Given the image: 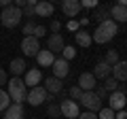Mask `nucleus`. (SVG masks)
<instances>
[{
	"mask_svg": "<svg viewBox=\"0 0 127 119\" xmlns=\"http://www.w3.org/2000/svg\"><path fill=\"white\" fill-rule=\"evenodd\" d=\"M117 30H119V26L112 21V19H108V21L100 23V26L95 28V32L91 34V38H93V43H100V45H106L108 41H112V38L117 36Z\"/></svg>",
	"mask_w": 127,
	"mask_h": 119,
	"instance_id": "f257e3e1",
	"label": "nucleus"
},
{
	"mask_svg": "<svg viewBox=\"0 0 127 119\" xmlns=\"http://www.w3.org/2000/svg\"><path fill=\"white\" fill-rule=\"evenodd\" d=\"M6 85H9L6 94H9L11 102H15V104H23V102H26V96H28L26 83H23L19 77H13V79H9V83H6Z\"/></svg>",
	"mask_w": 127,
	"mask_h": 119,
	"instance_id": "f03ea898",
	"label": "nucleus"
},
{
	"mask_svg": "<svg viewBox=\"0 0 127 119\" xmlns=\"http://www.w3.org/2000/svg\"><path fill=\"white\" fill-rule=\"evenodd\" d=\"M21 17H23L21 9H17V6H6L0 13V23L4 28H17L19 21H21Z\"/></svg>",
	"mask_w": 127,
	"mask_h": 119,
	"instance_id": "7ed1b4c3",
	"label": "nucleus"
},
{
	"mask_svg": "<svg viewBox=\"0 0 127 119\" xmlns=\"http://www.w3.org/2000/svg\"><path fill=\"white\" fill-rule=\"evenodd\" d=\"M78 104H83L85 111H89V113H100V109H102V100L95 96L93 92H83Z\"/></svg>",
	"mask_w": 127,
	"mask_h": 119,
	"instance_id": "20e7f679",
	"label": "nucleus"
},
{
	"mask_svg": "<svg viewBox=\"0 0 127 119\" xmlns=\"http://www.w3.org/2000/svg\"><path fill=\"white\" fill-rule=\"evenodd\" d=\"M47 89L42 85H38V87H32V89H28V96H26V102H30L32 106H40V104H45L47 102Z\"/></svg>",
	"mask_w": 127,
	"mask_h": 119,
	"instance_id": "39448f33",
	"label": "nucleus"
},
{
	"mask_svg": "<svg viewBox=\"0 0 127 119\" xmlns=\"http://www.w3.org/2000/svg\"><path fill=\"white\" fill-rule=\"evenodd\" d=\"M21 51H23V55H28V58H36L38 51H40V43H38V38H34V36H23V41H21Z\"/></svg>",
	"mask_w": 127,
	"mask_h": 119,
	"instance_id": "423d86ee",
	"label": "nucleus"
},
{
	"mask_svg": "<svg viewBox=\"0 0 127 119\" xmlns=\"http://www.w3.org/2000/svg\"><path fill=\"white\" fill-rule=\"evenodd\" d=\"M125 104H127V96L123 92H119V89L108 96V109H112V111L119 113V111H125Z\"/></svg>",
	"mask_w": 127,
	"mask_h": 119,
	"instance_id": "0eeeda50",
	"label": "nucleus"
},
{
	"mask_svg": "<svg viewBox=\"0 0 127 119\" xmlns=\"http://www.w3.org/2000/svg\"><path fill=\"white\" fill-rule=\"evenodd\" d=\"M59 111H62V115L66 119H76L78 115H81V111H78V102H74V100H64L62 104H59Z\"/></svg>",
	"mask_w": 127,
	"mask_h": 119,
	"instance_id": "6e6552de",
	"label": "nucleus"
},
{
	"mask_svg": "<svg viewBox=\"0 0 127 119\" xmlns=\"http://www.w3.org/2000/svg\"><path fill=\"white\" fill-rule=\"evenodd\" d=\"M51 70H53V77L62 81V79H66V77H68L70 66H68V62H66V60L55 58V62H53V66H51Z\"/></svg>",
	"mask_w": 127,
	"mask_h": 119,
	"instance_id": "1a4fd4ad",
	"label": "nucleus"
},
{
	"mask_svg": "<svg viewBox=\"0 0 127 119\" xmlns=\"http://www.w3.org/2000/svg\"><path fill=\"white\" fill-rule=\"evenodd\" d=\"M40 81H42V72H40V68H30V70H26V77H23V83H26V87H38L40 85Z\"/></svg>",
	"mask_w": 127,
	"mask_h": 119,
	"instance_id": "9d476101",
	"label": "nucleus"
},
{
	"mask_svg": "<svg viewBox=\"0 0 127 119\" xmlns=\"http://www.w3.org/2000/svg\"><path fill=\"white\" fill-rule=\"evenodd\" d=\"M64 47H66V43H64V36H62V34H51L49 41H47V49H49L53 55H55V53H62Z\"/></svg>",
	"mask_w": 127,
	"mask_h": 119,
	"instance_id": "9b49d317",
	"label": "nucleus"
},
{
	"mask_svg": "<svg viewBox=\"0 0 127 119\" xmlns=\"http://www.w3.org/2000/svg\"><path fill=\"white\" fill-rule=\"evenodd\" d=\"M95 81H97V79L93 77V72H83L81 77H78L76 85L81 87L83 92H93V89H95Z\"/></svg>",
	"mask_w": 127,
	"mask_h": 119,
	"instance_id": "f8f14e48",
	"label": "nucleus"
},
{
	"mask_svg": "<svg viewBox=\"0 0 127 119\" xmlns=\"http://www.w3.org/2000/svg\"><path fill=\"white\" fill-rule=\"evenodd\" d=\"M112 79H117L119 83L127 81V60H119L112 66Z\"/></svg>",
	"mask_w": 127,
	"mask_h": 119,
	"instance_id": "ddd939ff",
	"label": "nucleus"
},
{
	"mask_svg": "<svg viewBox=\"0 0 127 119\" xmlns=\"http://www.w3.org/2000/svg\"><path fill=\"white\" fill-rule=\"evenodd\" d=\"M62 11H64V15L66 17H76L78 15V11H81V2L78 0H64L62 2Z\"/></svg>",
	"mask_w": 127,
	"mask_h": 119,
	"instance_id": "4468645a",
	"label": "nucleus"
},
{
	"mask_svg": "<svg viewBox=\"0 0 127 119\" xmlns=\"http://www.w3.org/2000/svg\"><path fill=\"white\" fill-rule=\"evenodd\" d=\"M93 77L106 81L108 77H112V66L106 64V62H97V64H95V68H93Z\"/></svg>",
	"mask_w": 127,
	"mask_h": 119,
	"instance_id": "2eb2a0df",
	"label": "nucleus"
},
{
	"mask_svg": "<svg viewBox=\"0 0 127 119\" xmlns=\"http://www.w3.org/2000/svg\"><path fill=\"white\" fill-rule=\"evenodd\" d=\"M36 60H38V66H40V68H51L53 62H55V55L51 53L49 49H40L38 55H36Z\"/></svg>",
	"mask_w": 127,
	"mask_h": 119,
	"instance_id": "dca6fc26",
	"label": "nucleus"
},
{
	"mask_svg": "<svg viewBox=\"0 0 127 119\" xmlns=\"http://www.w3.org/2000/svg\"><path fill=\"white\" fill-rule=\"evenodd\" d=\"M64 83L59 81V79H55V77H49V79H45V89H47V94H51V96H55V94H62L64 92Z\"/></svg>",
	"mask_w": 127,
	"mask_h": 119,
	"instance_id": "f3484780",
	"label": "nucleus"
},
{
	"mask_svg": "<svg viewBox=\"0 0 127 119\" xmlns=\"http://www.w3.org/2000/svg\"><path fill=\"white\" fill-rule=\"evenodd\" d=\"M110 17H112L114 23H125L127 21V9L121 4H114L110 6Z\"/></svg>",
	"mask_w": 127,
	"mask_h": 119,
	"instance_id": "a211bd4d",
	"label": "nucleus"
},
{
	"mask_svg": "<svg viewBox=\"0 0 127 119\" xmlns=\"http://www.w3.org/2000/svg\"><path fill=\"white\" fill-rule=\"evenodd\" d=\"M4 119H23V104L11 102V106L4 111Z\"/></svg>",
	"mask_w": 127,
	"mask_h": 119,
	"instance_id": "6ab92c4d",
	"label": "nucleus"
},
{
	"mask_svg": "<svg viewBox=\"0 0 127 119\" xmlns=\"http://www.w3.org/2000/svg\"><path fill=\"white\" fill-rule=\"evenodd\" d=\"M53 11H55V6L51 4V2H47V0L36 2V15H38V17H51Z\"/></svg>",
	"mask_w": 127,
	"mask_h": 119,
	"instance_id": "aec40b11",
	"label": "nucleus"
},
{
	"mask_svg": "<svg viewBox=\"0 0 127 119\" xmlns=\"http://www.w3.org/2000/svg\"><path fill=\"white\" fill-rule=\"evenodd\" d=\"M26 68L28 66H26V62H23L21 58H15L13 62H11V66H9V70L13 72V77H19V79H21V74L26 72Z\"/></svg>",
	"mask_w": 127,
	"mask_h": 119,
	"instance_id": "412c9836",
	"label": "nucleus"
},
{
	"mask_svg": "<svg viewBox=\"0 0 127 119\" xmlns=\"http://www.w3.org/2000/svg\"><path fill=\"white\" fill-rule=\"evenodd\" d=\"M93 19H95V21H100V23L108 21V19H110V9H108V6L97 4V9H95V13H93Z\"/></svg>",
	"mask_w": 127,
	"mask_h": 119,
	"instance_id": "4be33fe9",
	"label": "nucleus"
},
{
	"mask_svg": "<svg viewBox=\"0 0 127 119\" xmlns=\"http://www.w3.org/2000/svg\"><path fill=\"white\" fill-rule=\"evenodd\" d=\"M74 38H76V45H78V47H89L91 43H93L91 34H89V32H85V30H78V32L74 34Z\"/></svg>",
	"mask_w": 127,
	"mask_h": 119,
	"instance_id": "5701e85b",
	"label": "nucleus"
},
{
	"mask_svg": "<svg viewBox=\"0 0 127 119\" xmlns=\"http://www.w3.org/2000/svg\"><path fill=\"white\" fill-rule=\"evenodd\" d=\"M23 17H28V19H32V17H36V0H28V4L23 6Z\"/></svg>",
	"mask_w": 127,
	"mask_h": 119,
	"instance_id": "b1692460",
	"label": "nucleus"
},
{
	"mask_svg": "<svg viewBox=\"0 0 127 119\" xmlns=\"http://www.w3.org/2000/svg\"><path fill=\"white\" fill-rule=\"evenodd\" d=\"M119 85H121V83H119L117 79H112V77H108V79H106V81H104V89H106V92H108V94L117 92V89H119Z\"/></svg>",
	"mask_w": 127,
	"mask_h": 119,
	"instance_id": "393cba45",
	"label": "nucleus"
},
{
	"mask_svg": "<svg viewBox=\"0 0 127 119\" xmlns=\"http://www.w3.org/2000/svg\"><path fill=\"white\" fill-rule=\"evenodd\" d=\"M74 58H76V49H74L72 45H66V47H64V51H62V60L70 62V60H74Z\"/></svg>",
	"mask_w": 127,
	"mask_h": 119,
	"instance_id": "a878e982",
	"label": "nucleus"
},
{
	"mask_svg": "<svg viewBox=\"0 0 127 119\" xmlns=\"http://www.w3.org/2000/svg\"><path fill=\"white\" fill-rule=\"evenodd\" d=\"M9 106H11V98H9V94H6L4 89H0V113H4Z\"/></svg>",
	"mask_w": 127,
	"mask_h": 119,
	"instance_id": "bb28decb",
	"label": "nucleus"
},
{
	"mask_svg": "<svg viewBox=\"0 0 127 119\" xmlns=\"http://www.w3.org/2000/svg\"><path fill=\"white\" fill-rule=\"evenodd\" d=\"M47 115H49L51 119H59V117H62V111H59V104L51 102V104L47 106Z\"/></svg>",
	"mask_w": 127,
	"mask_h": 119,
	"instance_id": "cd10ccee",
	"label": "nucleus"
},
{
	"mask_svg": "<svg viewBox=\"0 0 127 119\" xmlns=\"http://www.w3.org/2000/svg\"><path fill=\"white\" fill-rule=\"evenodd\" d=\"M97 119H114V111L108 106H102L100 113H97Z\"/></svg>",
	"mask_w": 127,
	"mask_h": 119,
	"instance_id": "c85d7f7f",
	"label": "nucleus"
},
{
	"mask_svg": "<svg viewBox=\"0 0 127 119\" xmlns=\"http://www.w3.org/2000/svg\"><path fill=\"white\" fill-rule=\"evenodd\" d=\"M81 96H83V89H81L78 85H72V87H70V100L78 102V100H81Z\"/></svg>",
	"mask_w": 127,
	"mask_h": 119,
	"instance_id": "c756f323",
	"label": "nucleus"
},
{
	"mask_svg": "<svg viewBox=\"0 0 127 119\" xmlns=\"http://www.w3.org/2000/svg\"><path fill=\"white\" fill-rule=\"evenodd\" d=\"M104 62H106V64H110V66H114V64L119 62V53H117L114 49H110L108 53H106V60H104Z\"/></svg>",
	"mask_w": 127,
	"mask_h": 119,
	"instance_id": "7c9ffc66",
	"label": "nucleus"
},
{
	"mask_svg": "<svg viewBox=\"0 0 127 119\" xmlns=\"http://www.w3.org/2000/svg\"><path fill=\"white\" fill-rule=\"evenodd\" d=\"M34 28H36L34 19H28L26 26H23V34H26V36H34Z\"/></svg>",
	"mask_w": 127,
	"mask_h": 119,
	"instance_id": "2f4dec72",
	"label": "nucleus"
},
{
	"mask_svg": "<svg viewBox=\"0 0 127 119\" xmlns=\"http://www.w3.org/2000/svg\"><path fill=\"white\" fill-rule=\"evenodd\" d=\"M93 94H95V96H97V98H100V100H104V98H106V94H108V92H106V89H104V85H95Z\"/></svg>",
	"mask_w": 127,
	"mask_h": 119,
	"instance_id": "473e14b6",
	"label": "nucleus"
},
{
	"mask_svg": "<svg viewBox=\"0 0 127 119\" xmlns=\"http://www.w3.org/2000/svg\"><path fill=\"white\" fill-rule=\"evenodd\" d=\"M47 34V28L45 26H36L34 28V38H40V36H45Z\"/></svg>",
	"mask_w": 127,
	"mask_h": 119,
	"instance_id": "72a5a7b5",
	"label": "nucleus"
},
{
	"mask_svg": "<svg viewBox=\"0 0 127 119\" xmlns=\"http://www.w3.org/2000/svg\"><path fill=\"white\" fill-rule=\"evenodd\" d=\"M9 83V74H6L4 68H0V89H2V85H6Z\"/></svg>",
	"mask_w": 127,
	"mask_h": 119,
	"instance_id": "f704fd0d",
	"label": "nucleus"
},
{
	"mask_svg": "<svg viewBox=\"0 0 127 119\" xmlns=\"http://www.w3.org/2000/svg\"><path fill=\"white\" fill-rule=\"evenodd\" d=\"M76 119H97V113H89V111H83Z\"/></svg>",
	"mask_w": 127,
	"mask_h": 119,
	"instance_id": "c9c22d12",
	"label": "nucleus"
},
{
	"mask_svg": "<svg viewBox=\"0 0 127 119\" xmlns=\"http://www.w3.org/2000/svg\"><path fill=\"white\" fill-rule=\"evenodd\" d=\"M85 6V9H97V2L95 0H83L81 2V9Z\"/></svg>",
	"mask_w": 127,
	"mask_h": 119,
	"instance_id": "e433bc0d",
	"label": "nucleus"
},
{
	"mask_svg": "<svg viewBox=\"0 0 127 119\" xmlns=\"http://www.w3.org/2000/svg\"><path fill=\"white\" fill-rule=\"evenodd\" d=\"M68 30H70V32H78V21L70 19V21H68Z\"/></svg>",
	"mask_w": 127,
	"mask_h": 119,
	"instance_id": "4c0bfd02",
	"label": "nucleus"
},
{
	"mask_svg": "<svg viewBox=\"0 0 127 119\" xmlns=\"http://www.w3.org/2000/svg\"><path fill=\"white\" fill-rule=\"evenodd\" d=\"M59 28H62V23L55 19V21H51V30H53V34H59Z\"/></svg>",
	"mask_w": 127,
	"mask_h": 119,
	"instance_id": "58836bf2",
	"label": "nucleus"
},
{
	"mask_svg": "<svg viewBox=\"0 0 127 119\" xmlns=\"http://www.w3.org/2000/svg\"><path fill=\"white\" fill-rule=\"evenodd\" d=\"M114 119H127V111H119V113H114Z\"/></svg>",
	"mask_w": 127,
	"mask_h": 119,
	"instance_id": "ea45409f",
	"label": "nucleus"
},
{
	"mask_svg": "<svg viewBox=\"0 0 127 119\" xmlns=\"http://www.w3.org/2000/svg\"><path fill=\"white\" fill-rule=\"evenodd\" d=\"M87 23H89V19H87V17H83V19H81V21H78V28H85V26H87Z\"/></svg>",
	"mask_w": 127,
	"mask_h": 119,
	"instance_id": "a19ab883",
	"label": "nucleus"
},
{
	"mask_svg": "<svg viewBox=\"0 0 127 119\" xmlns=\"http://www.w3.org/2000/svg\"><path fill=\"white\" fill-rule=\"evenodd\" d=\"M0 6H2V9H6V6H11V0H0Z\"/></svg>",
	"mask_w": 127,
	"mask_h": 119,
	"instance_id": "79ce46f5",
	"label": "nucleus"
},
{
	"mask_svg": "<svg viewBox=\"0 0 127 119\" xmlns=\"http://www.w3.org/2000/svg\"><path fill=\"white\" fill-rule=\"evenodd\" d=\"M32 119H36V117H32Z\"/></svg>",
	"mask_w": 127,
	"mask_h": 119,
	"instance_id": "37998d69",
	"label": "nucleus"
}]
</instances>
